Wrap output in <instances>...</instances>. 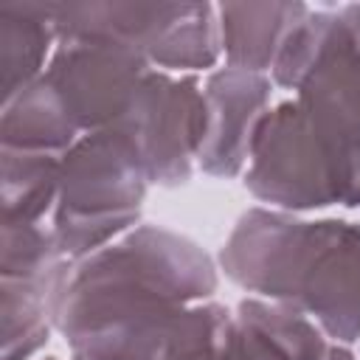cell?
Here are the masks:
<instances>
[{"mask_svg": "<svg viewBox=\"0 0 360 360\" xmlns=\"http://www.w3.org/2000/svg\"><path fill=\"white\" fill-rule=\"evenodd\" d=\"M149 174L132 141L110 127L82 135L59 166L53 239L68 262H82L124 236L141 214Z\"/></svg>", "mask_w": 360, "mask_h": 360, "instance_id": "3", "label": "cell"}, {"mask_svg": "<svg viewBox=\"0 0 360 360\" xmlns=\"http://www.w3.org/2000/svg\"><path fill=\"white\" fill-rule=\"evenodd\" d=\"M45 360H56V357H45Z\"/></svg>", "mask_w": 360, "mask_h": 360, "instance_id": "17", "label": "cell"}, {"mask_svg": "<svg viewBox=\"0 0 360 360\" xmlns=\"http://www.w3.org/2000/svg\"><path fill=\"white\" fill-rule=\"evenodd\" d=\"M231 309L222 304H194L172 326L155 360H225L222 340Z\"/></svg>", "mask_w": 360, "mask_h": 360, "instance_id": "15", "label": "cell"}, {"mask_svg": "<svg viewBox=\"0 0 360 360\" xmlns=\"http://www.w3.org/2000/svg\"><path fill=\"white\" fill-rule=\"evenodd\" d=\"M115 129L138 149L149 183H186L208 129L205 93L194 76L149 70Z\"/></svg>", "mask_w": 360, "mask_h": 360, "instance_id": "5", "label": "cell"}, {"mask_svg": "<svg viewBox=\"0 0 360 360\" xmlns=\"http://www.w3.org/2000/svg\"><path fill=\"white\" fill-rule=\"evenodd\" d=\"M225 360H326L323 332L287 304L267 298L239 301L225 323Z\"/></svg>", "mask_w": 360, "mask_h": 360, "instance_id": "8", "label": "cell"}, {"mask_svg": "<svg viewBox=\"0 0 360 360\" xmlns=\"http://www.w3.org/2000/svg\"><path fill=\"white\" fill-rule=\"evenodd\" d=\"M149 59L121 42L62 39L42 73L73 124L87 132L115 127L135 98Z\"/></svg>", "mask_w": 360, "mask_h": 360, "instance_id": "6", "label": "cell"}, {"mask_svg": "<svg viewBox=\"0 0 360 360\" xmlns=\"http://www.w3.org/2000/svg\"><path fill=\"white\" fill-rule=\"evenodd\" d=\"M326 360H354V354L346 346H332L329 354H326Z\"/></svg>", "mask_w": 360, "mask_h": 360, "instance_id": "16", "label": "cell"}, {"mask_svg": "<svg viewBox=\"0 0 360 360\" xmlns=\"http://www.w3.org/2000/svg\"><path fill=\"white\" fill-rule=\"evenodd\" d=\"M219 48V25L217 6L208 3H183L174 25L166 37L149 51V65L163 70H205L217 65Z\"/></svg>", "mask_w": 360, "mask_h": 360, "instance_id": "14", "label": "cell"}, {"mask_svg": "<svg viewBox=\"0 0 360 360\" xmlns=\"http://www.w3.org/2000/svg\"><path fill=\"white\" fill-rule=\"evenodd\" d=\"M62 158L3 149V225H39L56 205Z\"/></svg>", "mask_w": 360, "mask_h": 360, "instance_id": "13", "label": "cell"}, {"mask_svg": "<svg viewBox=\"0 0 360 360\" xmlns=\"http://www.w3.org/2000/svg\"><path fill=\"white\" fill-rule=\"evenodd\" d=\"M68 273L59 278H3V360H28L48 343Z\"/></svg>", "mask_w": 360, "mask_h": 360, "instance_id": "12", "label": "cell"}, {"mask_svg": "<svg viewBox=\"0 0 360 360\" xmlns=\"http://www.w3.org/2000/svg\"><path fill=\"white\" fill-rule=\"evenodd\" d=\"M208 129L197 166L211 177H236L248 166L253 132L264 115L273 84L264 73L219 68L205 82Z\"/></svg>", "mask_w": 360, "mask_h": 360, "instance_id": "7", "label": "cell"}, {"mask_svg": "<svg viewBox=\"0 0 360 360\" xmlns=\"http://www.w3.org/2000/svg\"><path fill=\"white\" fill-rule=\"evenodd\" d=\"M76 135L79 127L73 124L59 96L51 90V84L42 76L3 104V121H0L3 149L62 158L79 141Z\"/></svg>", "mask_w": 360, "mask_h": 360, "instance_id": "10", "label": "cell"}, {"mask_svg": "<svg viewBox=\"0 0 360 360\" xmlns=\"http://www.w3.org/2000/svg\"><path fill=\"white\" fill-rule=\"evenodd\" d=\"M214 290V262L197 242L138 225L70 267L53 323L70 360H155L174 321Z\"/></svg>", "mask_w": 360, "mask_h": 360, "instance_id": "1", "label": "cell"}, {"mask_svg": "<svg viewBox=\"0 0 360 360\" xmlns=\"http://www.w3.org/2000/svg\"><path fill=\"white\" fill-rule=\"evenodd\" d=\"M245 186L256 200L284 211L338 205L329 155L295 98L262 115L245 166Z\"/></svg>", "mask_w": 360, "mask_h": 360, "instance_id": "4", "label": "cell"}, {"mask_svg": "<svg viewBox=\"0 0 360 360\" xmlns=\"http://www.w3.org/2000/svg\"><path fill=\"white\" fill-rule=\"evenodd\" d=\"M56 31L45 3H3L0 6V84L3 104L34 84L51 59Z\"/></svg>", "mask_w": 360, "mask_h": 360, "instance_id": "11", "label": "cell"}, {"mask_svg": "<svg viewBox=\"0 0 360 360\" xmlns=\"http://www.w3.org/2000/svg\"><path fill=\"white\" fill-rule=\"evenodd\" d=\"M219 262L242 290L292 307L340 343L360 340V222L250 208Z\"/></svg>", "mask_w": 360, "mask_h": 360, "instance_id": "2", "label": "cell"}, {"mask_svg": "<svg viewBox=\"0 0 360 360\" xmlns=\"http://www.w3.org/2000/svg\"><path fill=\"white\" fill-rule=\"evenodd\" d=\"M304 3H222L217 6L219 48L231 68H273L287 37L304 20Z\"/></svg>", "mask_w": 360, "mask_h": 360, "instance_id": "9", "label": "cell"}]
</instances>
